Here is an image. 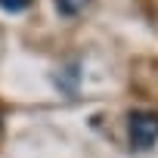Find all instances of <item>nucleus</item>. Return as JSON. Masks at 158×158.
<instances>
[{
  "label": "nucleus",
  "mask_w": 158,
  "mask_h": 158,
  "mask_svg": "<svg viewBox=\"0 0 158 158\" xmlns=\"http://www.w3.org/2000/svg\"><path fill=\"white\" fill-rule=\"evenodd\" d=\"M127 136H130V146L136 152H146L158 143V112H149V109H136L127 115Z\"/></svg>",
  "instance_id": "obj_1"
},
{
  "label": "nucleus",
  "mask_w": 158,
  "mask_h": 158,
  "mask_svg": "<svg viewBox=\"0 0 158 158\" xmlns=\"http://www.w3.org/2000/svg\"><path fill=\"white\" fill-rule=\"evenodd\" d=\"M87 3L90 0H56V10H59V16H77V13H84L87 10Z\"/></svg>",
  "instance_id": "obj_2"
},
{
  "label": "nucleus",
  "mask_w": 158,
  "mask_h": 158,
  "mask_svg": "<svg viewBox=\"0 0 158 158\" xmlns=\"http://www.w3.org/2000/svg\"><path fill=\"white\" fill-rule=\"evenodd\" d=\"M28 6H31V0H0V10H3V13H10V16L25 13Z\"/></svg>",
  "instance_id": "obj_3"
}]
</instances>
